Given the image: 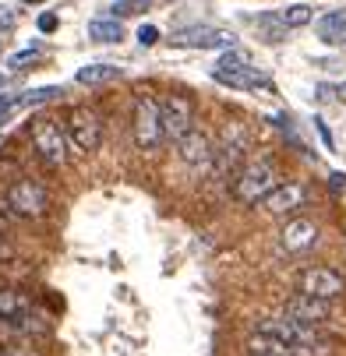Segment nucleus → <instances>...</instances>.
Instances as JSON below:
<instances>
[{
  "instance_id": "obj_1",
  "label": "nucleus",
  "mask_w": 346,
  "mask_h": 356,
  "mask_svg": "<svg viewBox=\"0 0 346 356\" xmlns=\"http://www.w3.org/2000/svg\"><path fill=\"white\" fill-rule=\"evenodd\" d=\"M4 205L15 219H42L49 212V191L32 177H18L4 191Z\"/></svg>"
},
{
  "instance_id": "obj_2",
  "label": "nucleus",
  "mask_w": 346,
  "mask_h": 356,
  "mask_svg": "<svg viewBox=\"0 0 346 356\" xmlns=\"http://www.w3.org/2000/svg\"><path fill=\"white\" fill-rule=\"evenodd\" d=\"M64 138L68 148L78 152V156H88L103 145V117H99L92 106H71L68 120H64Z\"/></svg>"
},
{
  "instance_id": "obj_3",
  "label": "nucleus",
  "mask_w": 346,
  "mask_h": 356,
  "mask_svg": "<svg viewBox=\"0 0 346 356\" xmlns=\"http://www.w3.org/2000/svg\"><path fill=\"white\" fill-rule=\"evenodd\" d=\"M29 138H32V148L36 156L49 166V170H61L71 156L68 148V138H64V127L54 120V117H36L32 127H29Z\"/></svg>"
},
{
  "instance_id": "obj_4",
  "label": "nucleus",
  "mask_w": 346,
  "mask_h": 356,
  "mask_svg": "<svg viewBox=\"0 0 346 356\" xmlns=\"http://www.w3.org/2000/svg\"><path fill=\"white\" fill-rule=\"evenodd\" d=\"M279 173L269 159H255V163H244L233 177V197L240 205H258V201L276 187Z\"/></svg>"
},
{
  "instance_id": "obj_5",
  "label": "nucleus",
  "mask_w": 346,
  "mask_h": 356,
  "mask_svg": "<svg viewBox=\"0 0 346 356\" xmlns=\"http://www.w3.org/2000/svg\"><path fill=\"white\" fill-rule=\"evenodd\" d=\"M131 134H134V145L141 152H156L166 138H163V127H159V106L152 95H138L134 99V117H131Z\"/></svg>"
},
{
  "instance_id": "obj_6",
  "label": "nucleus",
  "mask_w": 346,
  "mask_h": 356,
  "mask_svg": "<svg viewBox=\"0 0 346 356\" xmlns=\"http://www.w3.org/2000/svg\"><path fill=\"white\" fill-rule=\"evenodd\" d=\"M244 152H247V134H244L240 124H230L226 134H223V145L212 148V163L209 166H212L216 180H233L237 177V170L244 163Z\"/></svg>"
},
{
  "instance_id": "obj_7",
  "label": "nucleus",
  "mask_w": 346,
  "mask_h": 356,
  "mask_svg": "<svg viewBox=\"0 0 346 356\" xmlns=\"http://www.w3.org/2000/svg\"><path fill=\"white\" fill-rule=\"evenodd\" d=\"M297 289H301L304 296L336 300V296L346 293V279H343V272H336L329 265H311V268H304L301 275H297Z\"/></svg>"
},
{
  "instance_id": "obj_8",
  "label": "nucleus",
  "mask_w": 346,
  "mask_h": 356,
  "mask_svg": "<svg viewBox=\"0 0 346 356\" xmlns=\"http://www.w3.org/2000/svg\"><path fill=\"white\" fill-rule=\"evenodd\" d=\"M170 42L184 46V49H233L237 35L226 29H216V25H187V29H177L170 35Z\"/></svg>"
},
{
  "instance_id": "obj_9",
  "label": "nucleus",
  "mask_w": 346,
  "mask_h": 356,
  "mask_svg": "<svg viewBox=\"0 0 346 356\" xmlns=\"http://www.w3.org/2000/svg\"><path fill=\"white\" fill-rule=\"evenodd\" d=\"M156 106H159L163 138L177 141L184 131L194 127V106H191V99H184V95H163V99H156Z\"/></svg>"
},
{
  "instance_id": "obj_10",
  "label": "nucleus",
  "mask_w": 346,
  "mask_h": 356,
  "mask_svg": "<svg viewBox=\"0 0 346 356\" xmlns=\"http://www.w3.org/2000/svg\"><path fill=\"white\" fill-rule=\"evenodd\" d=\"M304 201H308V187L304 184H297V180H290V184H276L258 205H262V212H269V216H290V212H297V209H304Z\"/></svg>"
},
{
  "instance_id": "obj_11",
  "label": "nucleus",
  "mask_w": 346,
  "mask_h": 356,
  "mask_svg": "<svg viewBox=\"0 0 346 356\" xmlns=\"http://www.w3.org/2000/svg\"><path fill=\"white\" fill-rule=\"evenodd\" d=\"M177 152H180V159H184L187 166H194V170H205V166L212 163V141H209V134H205L202 127L184 131V134L177 138Z\"/></svg>"
},
{
  "instance_id": "obj_12",
  "label": "nucleus",
  "mask_w": 346,
  "mask_h": 356,
  "mask_svg": "<svg viewBox=\"0 0 346 356\" xmlns=\"http://www.w3.org/2000/svg\"><path fill=\"white\" fill-rule=\"evenodd\" d=\"M318 243V222L315 219H290L283 229H279V247L286 254H304L308 247Z\"/></svg>"
},
{
  "instance_id": "obj_13",
  "label": "nucleus",
  "mask_w": 346,
  "mask_h": 356,
  "mask_svg": "<svg viewBox=\"0 0 346 356\" xmlns=\"http://www.w3.org/2000/svg\"><path fill=\"white\" fill-rule=\"evenodd\" d=\"M286 314L318 328V325H325V321L332 318V300H318V296L297 293V296H290V303H286Z\"/></svg>"
},
{
  "instance_id": "obj_14",
  "label": "nucleus",
  "mask_w": 346,
  "mask_h": 356,
  "mask_svg": "<svg viewBox=\"0 0 346 356\" xmlns=\"http://www.w3.org/2000/svg\"><path fill=\"white\" fill-rule=\"evenodd\" d=\"M212 78L219 81V85H230V88H269V78H265V71H258V67H237V71H212Z\"/></svg>"
},
{
  "instance_id": "obj_15",
  "label": "nucleus",
  "mask_w": 346,
  "mask_h": 356,
  "mask_svg": "<svg viewBox=\"0 0 346 356\" xmlns=\"http://www.w3.org/2000/svg\"><path fill=\"white\" fill-rule=\"evenodd\" d=\"M315 32L325 46H346V11H329L315 22Z\"/></svg>"
},
{
  "instance_id": "obj_16",
  "label": "nucleus",
  "mask_w": 346,
  "mask_h": 356,
  "mask_svg": "<svg viewBox=\"0 0 346 356\" xmlns=\"http://www.w3.org/2000/svg\"><path fill=\"white\" fill-rule=\"evenodd\" d=\"M88 39L113 46V42L124 39V25H120L117 18H92V22H88Z\"/></svg>"
},
{
  "instance_id": "obj_17",
  "label": "nucleus",
  "mask_w": 346,
  "mask_h": 356,
  "mask_svg": "<svg viewBox=\"0 0 346 356\" xmlns=\"http://www.w3.org/2000/svg\"><path fill=\"white\" fill-rule=\"evenodd\" d=\"M117 78H120V67H113V64H85L74 74L78 85H107V81H117Z\"/></svg>"
},
{
  "instance_id": "obj_18",
  "label": "nucleus",
  "mask_w": 346,
  "mask_h": 356,
  "mask_svg": "<svg viewBox=\"0 0 346 356\" xmlns=\"http://www.w3.org/2000/svg\"><path fill=\"white\" fill-rule=\"evenodd\" d=\"M279 15V22L286 25V29H304V25H311L315 22V8L311 4H290V8H283V11H276Z\"/></svg>"
},
{
  "instance_id": "obj_19",
  "label": "nucleus",
  "mask_w": 346,
  "mask_h": 356,
  "mask_svg": "<svg viewBox=\"0 0 346 356\" xmlns=\"http://www.w3.org/2000/svg\"><path fill=\"white\" fill-rule=\"evenodd\" d=\"M22 311H29V296L18 289H0V321H8Z\"/></svg>"
},
{
  "instance_id": "obj_20",
  "label": "nucleus",
  "mask_w": 346,
  "mask_h": 356,
  "mask_svg": "<svg viewBox=\"0 0 346 356\" xmlns=\"http://www.w3.org/2000/svg\"><path fill=\"white\" fill-rule=\"evenodd\" d=\"M61 95V85H42V88H29L18 95V106H42L49 103V99H57Z\"/></svg>"
},
{
  "instance_id": "obj_21",
  "label": "nucleus",
  "mask_w": 346,
  "mask_h": 356,
  "mask_svg": "<svg viewBox=\"0 0 346 356\" xmlns=\"http://www.w3.org/2000/svg\"><path fill=\"white\" fill-rule=\"evenodd\" d=\"M258 32H262L265 42H283L290 29L279 22V15H262V18H258Z\"/></svg>"
},
{
  "instance_id": "obj_22",
  "label": "nucleus",
  "mask_w": 346,
  "mask_h": 356,
  "mask_svg": "<svg viewBox=\"0 0 346 356\" xmlns=\"http://www.w3.org/2000/svg\"><path fill=\"white\" fill-rule=\"evenodd\" d=\"M39 60H42V49L32 46V49H22V54H11V57H8V67H11V71H29V67L39 64Z\"/></svg>"
},
{
  "instance_id": "obj_23",
  "label": "nucleus",
  "mask_w": 346,
  "mask_h": 356,
  "mask_svg": "<svg viewBox=\"0 0 346 356\" xmlns=\"http://www.w3.org/2000/svg\"><path fill=\"white\" fill-rule=\"evenodd\" d=\"M251 60H247V54L244 49H223V57H219V64H216V71H237V67H247Z\"/></svg>"
},
{
  "instance_id": "obj_24",
  "label": "nucleus",
  "mask_w": 346,
  "mask_h": 356,
  "mask_svg": "<svg viewBox=\"0 0 346 356\" xmlns=\"http://www.w3.org/2000/svg\"><path fill=\"white\" fill-rule=\"evenodd\" d=\"M18 25V11L8 8V4H0V32H11Z\"/></svg>"
},
{
  "instance_id": "obj_25",
  "label": "nucleus",
  "mask_w": 346,
  "mask_h": 356,
  "mask_svg": "<svg viewBox=\"0 0 346 356\" xmlns=\"http://www.w3.org/2000/svg\"><path fill=\"white\" fill-rule=\"evenodd\" d=\"M138 42H141V46H156V42H159V29H156V25H141V29H138Z\"/></svg>"
},
{
  "instance_id": "obj_26",
  "label": "nucleus",
  "mask_w": 346,
  "mask_h": 356,
  "mask_svg": "<svg viewBox=\"0 0 346 356\" xmlns=\"http://www.w3.org/2000/svg\"><path fill=\"white\" fill-rule=\"evenodd\" d=\"M57 25H61V18H57L54 11H42V15H39V32L49 35V32H57Z\"/></svg>"
},
{
  "instance_id": "obj_27",
  "label": "nucleus",
  "mask_w": 346,
  "mask_h": 356,
  "mask_svg": "<svg viewBox=\"0 0 346 356\" xmlns=\"http://www.w3.org/2000/svg\"><path fill=\"white\" fill-rule=\"evenodd\" d=\"M127 15H134V0H120V4H113V8H110V18H117V22H120V18H127Z\"/></svg>"
},
{
  "instance_id": "obj_28",
  "label": "nucleus",
  "mask_w": 346,
  "mask_h": 356,
  "mask_svg": "<svg viewBox=\"0 0 346 356\" xmlns=\"http://www.w3.org/2000/svg\"><path fill=\"white\" fill-rule=\"evenodd\" d=\"M329 191L332 194H346V173H339V170L329 173Z\"/></svg>"
},
{
  "instance_id": "obj_29",
  "label": "nucleus",
  "mask_w": 346,
  "mask_h": 356,
  "mask_svg": "<svg viewBox=\"0 0 346 356\" xmlns=\"http://www.w3.org/2000/svg\"><path fill=\"white\" fill-rule=\"evenodd\" d=\"M0 356H36V353H32V349H25V346L8 342V346H0Z\"/></svg>"
},
{
  "instance_id": "obj_30",
  "label": "nucleus",
  "mask_w": 346,
  "mask_h": 356,
  "mask_svg": "<svg viewBox=\"0 0 346 356\" xmlns=\"http://www.w3.org/2000/svg\"><path fill=\"white\" fill-rule=\"evenodd\" d=\"M0 261H15V247L4 233H0Z\"/></svg>"
},
{
  "instance_id": "obj_31",
  "label": "nucleus",
  "mask_w": 346,
  "mask_h": 356,
  "mask_svg": "<svg viewBox=\"0 0 346 356\" xmlns=\"http://www.w3.org/2000/svg\"><path fill=\"white\" fill-rule=\"evenodd\" d=\"M315 127H318V134H322V141H325V148L332 152V134H329V127H325L322 120H315Z\"/></svg>"
},
{
  "instance_id": "obj_32",
  "label": "nucleus",
  "mask_w": 346,
  "mask_h": 356,
  "mask_svg": "<svg viewBox=\"0 0 346 356\" xmlns=\"http://www.w3.org/2000/svg\"><path fill=\"white\" fill-rule=\"evenodd\" d=\"M336 95H339V99H343V103H346V81H343V85L336 88Z\"/></svg>"
},
{
  "instance_id": "obj_33",
  "label": "nucleus",
  "mask_w": 346,
  "mask_h": 356,
  "mask_svg": "<svg viewBox=\"0 0 346 356\" xmlns=\"http://www.w3.org/2000/svg\"><path fill=\"white\" fill-rule=\"evenodd\" d=\"M25 4H46V0H25Z\"/></svg>"
},
{
  "instance_id": "obj_34",
  "label": "nucleus",
  "mask_w": 346,
  "mask_h": 356,
  "mask_svg": "<svg viewBox=\"0 0 346 356\" xmlns=\"http://www.w3.org/2000/svg\"><path fill=\"white\" fill-rule=\"evenodd\" d=\"M0 88H4V74H0Z\"/></svg>"
},
{
  "instance_id": "obj_35",
  "label": "nucleus",
  "mask_w": 346,
  "mask_h": 356,
  "mask_svg": "<svg viewBox=\"0 0 346 356\" xmlns=\"http://www.w3.org/2000/svg\"><path fill=\"white\" fill-rule=\"evenodd\" d=\"M247 356H262V353H247Z\"/></svg>"
}]
</instances>
